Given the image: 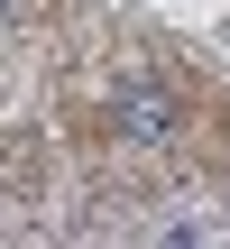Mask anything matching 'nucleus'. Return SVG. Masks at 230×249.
I'll use <instances>...</instances> for the list:
<instances>
[{
    "instance_id": "obj_1",
    "label": "nucleus",
    "mask_w": 230,
    "mask_h": 249,
    "mask_svg": "<svg viewBox=\"0 0 230 249\" xmlns=\"http://www.w3.org/2000/svg\"><path fill=\"white\" fill-rule=\"evenodd\" d=\"M175 129H184V92H175V83L129 74V83L111 92V139H129V148H166Z\"/></svg>"
},
{
    "instance_id": "obj_2",
    "label": "nucleus",
    "mask_w": 230,
    "mask_h": 249,
    "mask_svg": "<svg viewBox=\"0 0 230 249\" xmlns=\"http://www.w3.org/2000/svg\"><path fill=\"white\" fill-rule=\"evenodd\" d=\"M9 18H18V0H0V28H9Z\"/></svg>"
}]
</instances>
